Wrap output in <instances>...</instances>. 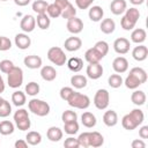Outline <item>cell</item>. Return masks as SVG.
I'll return each mask as SVG.
<instances>
[{
    "label": "cell",
    "mask_w": 148,
    "mask_h": 148,
    "mask_svg": "<svg viewBox=\"0 0 148 148\" xmlns=\"http://www.w3.org/2000/svg\"><path fill=\"white\" fill-rule=\"evenodd\" d=\"M39 90H40L39 84L37 82H35V81H31V82H29V83L25 84V91L24 92L27 95L34 97V96H36V95L39 94Z\"/></svg>",
    "instance_id": "38"
},
{
    "label": "cell",
    "mask_w": 148,
    "mask_h": 148,
    "mask_svg": "<svg viewBox=\"0 0 148 148\" xmlns=\"http://www.w3.org/2000/svg\"><path fill=\"white\" fill-rule=\"evenodd\" d=\"M5 88H6V86H5V81H3V77H2L1 74H0V95H1V92L5 91Z\"/></svg>",
    "instance_id": "56"
},
{
    "label": "cell",
    "mask_w": 148,
    "mask_h": 148,
    "mask_svg": "<svg viewBox=\"0 0 148 148\" xmlns=\"http://www.w3.org/2000/svg\"><path fill=\"white\" fill-rule=\"evenodd\" d=\"M64 147L65 148H79V141L74 136H68L67 139H65L64 141Z\"/></svg>",
    "instance_id": "49"
},
{
    "label": "cell",
    "mask_w": 148,
    "mask_h": 148,
    "mask_svg": "<svg viewBox=\"0 0 148 148\" xmlns=\"http://www.w3.org/2000/svg\"><path fill=\"white\" fill-rule=\"evenodd\" d=\"M147 38V32L142 28H136L131 34V40L135 44H142Z\"/></svg>",
    "instance_id": "26"
},
{
    "label": "cell",
    "mask_w": 148,
    "mask_h": 148,
    "mask_svg": "<svg viewBox=\"0 0 148 148\" xmlns=\"http://www.w3.org/2000/svg\"><path fill=\"white\" fill-rule=\"evenodd\" d=\"M131 146H132V148H145L146 143H145L143 139H135L132 141Z\"/></svg>",
    "instance_id": "51"
},
{
    "label": "cell",
    "mask_w": 148,
    "mask_h": 148,
    "mask_svg": "<svg viewBox=\"0 0 148 148\" xmlns=\"http://www.w3.org/2000/svg\"><path fill=\"white\" fill-rule=\"evenodd\" d=\"M40 76L44 81L51 82L57 77V71L53 66H43L40 68Z\"/></svg>",
    "instance_id": "21"
},
{
    "label": "cell",
    "mask_w": 148,
    "mask_h": 148,
    "mask_svg": "<svg viewBox=\"0 0 148 148\" xmlns=\"http://www.w3.org/2000/svg\"><path fill=\"white\" fill-rule=\"evenodd\" d=\"M88 16L92 22H99V21H102L103 16H104V10L101 6H90Z\"/></svg>",
    "instance_id": "23"
},
{
    "label": "cell",
    "mask_w": 148,
    "mask_h": 148,
    "mask_svg": "<svg viewBox=\"0 0 148 148\" xmlns=\"http://www.w3.org/2000/svg\"><path fill=\"white\" fill-rule=\"evenodd\" d=\"M2 101H3V98H2V97H1V96H0V104H1V103H2Z\"/></svg>",
    "instance_id": "58"
},
{
    "label": "cell",
    "mask_w": 148,
    "mask_h": 148,
    "mask_svg": "<svg viewBox=\"0 0 148 148\" xmlns=\"http://www.w3.org/2000/svg\"><path fill=\"white\" fill-rule=\"evenodd\" d=\"M28 109L30 112H32L34 114L38 116V117H45L50 113V104L43 99H38V98H31L28 102Z\"/></svg>",
    "instance_id": "4"
},
{
    "label": "cell",
    "mask_w": 148,
    "mask_h": 148,
    "mask_svg": "<svg viewBox=\"0 0 148 148\" xmlns=\"http://www.w3.org/2000/svg\"><path fill=\"white\" fill-rule=\"evenodd\" d=\"M64 132L61 128H59L58 126H51L47 131H46V136L50 141L52 142H58L62 139Z\"/></svg>",
    "instance_id": "24"
},
{
    "label": "cell",
    "mask_w": 148,
    "mask_h": 148,
    "mask_svg": "<svg viewBox=\"0 0 148 148\" xmlns=\"http://www.w3.org/2000/svg\"><path fill=\"white\" fill-rule=\"evenodd\" d=\"M61 120L62 123H71V121H75L77 120V113L73 110H65L61 114Z\"/></svg>",
    "instance_id": "42"
},
{
    "label": "cell",
    "mask_w": 148,
    "mask_h": 148,
    "mask_svg": "<svg viewBox=\"0 0 148 148\" xmlns=\"http://www.w3.org/2000/svg\"><path fill=\"white\" fill-rule=\"evenodd\" d=\"M103 143H104V138L99 132L97 131L89 132V147L98 148L103 146Z\"/></svg>",
    "instance_id": "25"
},
{
    "label": "cell",
    "mask_w": 148,
    "mask_h": 148,
    "mask_svg": "<svg viewBox=\"0 0 148 148\" xmlns=\"http://www.w3.org/2000/svg\"><path fill=\"white\" fill-rule=\"evenodd\" d=\"M67 103L72 108L80 109V110H86L90 105V98L87 95L81 94V92H77V91L74 90V92L67 99Z\"/></svg>",
    "instance_id": "6"
},
{
    "label": "cell",
    "mask_w": 148,
    "mask_h": 148,
    "mask_svg": "<svg viewBox=\"0 0 148 148\" xmlns=\"http://www.w3.org/2000/svg\"><path fill=\"white\" fill-rule=\"evenodd\" d=\"M127 9L126 0H112L110 3V10L113 15H121Z\"/></svg>",
    "instance_id": "19"
},
{
    "label": "cell",
    "mask_w": 148,
    "mask_h": 148,
    "mask_svg": "<svg viewBox=\"0 0 148 148\" xmlns=\"http://www.w3.org/2000/svg\"><path fill=\"white\" fill-rule=\"evenodd\" d=\"M0 1H8V0H0Z\"/></svg>",
    "instance_id": "59"
},
{
    "label": "cell",
    "mask_w": 148,
    "mask_h": 148,
    "mask_svg": "<svg viewBox=\"0 0 148 148\" xmlns=\"http://www.w3.org/2000/svg\"><path fill=\"white\" fill-rule=\"evenodd\" d=\"M147 81V72L142 67H133L131 68L128 75L124 80V84L127 89H138L139 86L146 83Z\"/></svg>",
    "instance_id": "1"
},
{
    "label": "cell",
    "mask_w": 148,
    "mask_h": 148,
    "mask_svg": "<svg viewBox=\"0 0 148 148\" xmlns=\"http://www.w3.org/2000/svg\"><path fill=\"white\" fill-rule=\"evenodd\" d=\"M14 43L17 46V49H20V50H27L31 45V39L28 36V34L20 32V34H16V36L14 38Z\"/></svg>",
    "instance_id": "14"
},
{
    "label": "cell",
    "mask_w": 148,
    "mask_h": 148,
    "mask_svg": "<svg viewBox=\"0 0 148 148\" xmlns=\"http://www.w3.org/2000/svg\"><path fill=\"white\" fill-rule=\"evenodd\" d=\"M47 59L56 66H64L67 61V57L64 50L59 46H52L47 50Z\"/></svg>",
    "instance_id": "7"
},
{
    "label": "cell",
    "mask_w": 148,
    "mask_h": 148,
    "mask_svg": "<svg viewBox=\"0 0 148 148\" xmlns=\"http://www.w3.org/2000/svg\"><path fill=\"white\" fill-rule=\"evenodd\" d=\"M94 0H75V6L79 9H88L92 5Z\"/></svg>",
    "instance_id": "50"
},
{
    "label": "cell",
    "mask_w": 148,
    "mask_h": 148,
    "mask_svg": "<svg viewBox=\"0 0 148 148\" xmlns=\"http://www.w3.org/2000/svg\"><path fill=\"white\" fill-rule=\"evenodd\" d=\"M66 64H67L68 69L74 73H77L83 68V60L79 57H72L71 59L66 61Z\"/></svg>",
    "instance_id": "27"
},
{
    "label": "cell",
    "mask_w": 148,
    "mask_h": 148,
    "mask_svg": "<svg viewBox=\"0 0 148 148\" xmlns=\"http://www.w3.org/2000/svg\"><path fill=\"white\" fill-rule=\"evenodd\" d=\"M47 6L49 3L45 1V0H35L32 2V10L37 14H44L46 13V9H47Z\"/></svg>",
    "instance_id": "37"
},
{
    "label": "cell",
    "mask_w": 148,
    "mask_h": 148,
    "mask_svg": "<svg viewBox=\"0 0 148 148\" xmlns=\"http://www.w3.org/2000/svg\"><path fill=\"white\" fill-rule=\"evenodd\" d=\"M73 92H74V89L72 87H62L60 89V91H59V95H60V98L62 101H66L67 102V99L71 97V95Z\"/></svg>",
    "instance_id": "47"
},
{
    "label": "cell",
    "mask_w": 148,
    "mask_h": 148,
    "mask_svg": "<svg viewBox=\"0 0 148 148\" xmlns=\"http://www.w3.org/2000/svg\"><path fill=\"white\" fill-rule=\"evenodd\" d=\"M99 29L103 34L105 35H110L116 29V22L112 20V18H104L102 20L101 22V25H99Z\"/></svg>",
    "instance_id": "30"
},
{
    "label": "cell",
    "mask_w": 148,
    "mask_h": 148,
    "mask_svg": "<svg viewBox=\"0 0 148 148\" xmlns=\"http://www.w3.org/2000/svg\"><path fill=\"white\" fill-rule=\"evenodd\" d=\"M132 57L136 61L146 60L147 57H148V49H147V46L143 45V44H138V46H135L132 50Z\"/></svg>",
    "instance_id": "18"
},
{
    "label": "cell",
    "mask_w": 148,
    "mask_h": 148,
    "mask_svg": "<svg viewBox=\"0 0 148 148\" xmlns=\"http://www.w3.org/2000/svg\"><path fill=\"white\" fill-rule=\"evenodd\" d=\"M145 120V113L141 109H133L130 113L121 118V126L127 131H133L139 127Z\"/></svg>",
    "instance_id": "2"
},
{
    "label": "cell",
    "mask_w": 148,
    "mask_h": 148,
    "mask_svg": "<svg viewBox=\"0 0 148 148\" xmlns=\"http://www.w3.org/2000/svg\"><path fill=\"white\" fill-rule=\"evenodd\" d=\"M60 16H61L62 18H66V20L76 16V9H75V7L69 2V3L61 10V15H60Z\"/></svg>",
    "instance_id": "40"
},
{
    "label": "cell",
    "mask_w": 148,
    "mask_h": 148,
    "mask_svg": "<svg viewBox=\"0 0 148 148\" xmlns=\"http://www.w3.org/2000/svg\"><path fill=\"white\" fill-rule=\"evenodd\" d=\"M14 66H15L14 62L12 60H9V59H3V60L0 61V71L2 73H5V74H8Z\"/></svg>",
    "instance_id": "45"
},
{
    "label": "cell",
    "mask_w": 148,
    "mask_h": 148,
    "mask_svg": "<svg viewBox=\"0 0 148 148\" xmlns=\"http://www.w3.org/2000/svg\"><path fill=\"white\" fill-rule=\"evenodd\" d=\"M130 2L132 5H134V6H140V5H142L145 2V0H130Z\"/></svg>",
    "instance_id": "57"
},
{
    "label": "cell",
    "mask_w": 148,
    "mask_h": 148,
    "mask_svg": "<svg viewBox=\"0 0 148 148\" xmlns=\"http://www.w3.org/2000/svg\"><path fill=\"white\" fill-rule=\"evenodd\" d=\"M81 123L84 127L87 128H92L96 126L97 124V119H96V116L89 111H86L81 114Z\"/></svg>",
    "instance_id": "22"
},
{
    "label": "cell",
    "mask_w": 148,
    "mask_h": 148,
    "mask_svg": "<svg viewBox=\"0 0 148 148\" xmlns=\"http://www.w3.org/2000/svg\"><path fill=\"white\" fill-rule=\"evenodd\" d=\"M139 136L141 139H148V126L143 125L139 128Z\"/></svg>",
    "instance_id": "52"
},
{
    "label": "cell",
    "mask_w": 148,
    "mask_h": 148,
    "mask_svg": "<svg viewBox=\"0 0 148 148\" xmlns=\"http://www.w3.org/2000/svg\"><path fill=\"white\" fill-rule=\"evenodd\" d=\"M20 28L23 32L25 34H29L31 31L35 30L36 28V17H34L32 15L30 14H27L22 17L21 22H20Z\"/></svg>",
    "instance_id": "11"
},
{
    "label": "cell",
    "mask_w": 148,
    "mask_h": 148,
    "mask_svg": "<svg viewBox=\"0 0 148 148\" xmlns=\"http://www.w3.org/2000/svg\"><path fill=\"white\" fill-rule=\"evenodd\" d=\"M64 46H65V50L68 51V52H75V51H79L82 46V40L80 37H76V36H72V37H68L65 43H64Z\"/></svg>",
    "instance_id": "15"
},
{
    "label": "cell",
    "mask_w": 148,
    "mask_h": 148,
    "mask_svg": "<svg viewBox=\"0 0 148 148\" xmlns=\"http://www.w3.org/2000/svg\"><path fill=\"white\" fill-rule=\"evenodd\" d=\"M10 113H12V105L7 99L3 98L2 103L0 104V117L1 118H6Z\"/></svg>",
    "instance_id": "43"
},
{
    "label": "cell",
    "mask_w": 148,
    "mask_h": 148,
    "mask_svg": "<svg viewBox=\"0 0 148 148\" xmlns=\"http://www.w3.org/2000/svg\"><path fill=\"white\" fill-rule=\"evenodd\" d=\"M110 104V94L106 89H98L94 96V105L98 110H105Z\"/></svg>",
    "instance_id": "9"
},
{
    "label": "cell",
    "mask_w": 148,
    "mask_h": 148,
    "mask_svg": "<svg viewBox=\"0 0 148 148\" xmlns=\"http://www.w3.org/2000/svg\"><path fill=\"white\" fill-rule=\"evenodd\" d=\"M25 141L30 146H37L42 142V134L36 131H30L25 135Z\"/></svg>",
    "instance_id": "34"
},
{
    "label": "cell",
    "mask_w": 148,
    "mask_h": 148,
    "mask_svg": "<svg viewBox=\"0 0 148 148\" xmlns=\"http://www.w3.org/2000/svg\"><path fill=\"white\" fill-rule=\"evenodd\" d=\"M12 102L15 106L17 108H21L27 102V94L21 91V90H16L12 94Z\"/></svg>",
    "instance_id": "32"
},
{
    "label": "cell",
    "mask_w": 148,
    "mask_h": 148,
    "mask_svg": "<svg viewBox=\"0 0 148 148\" xmlns=\"http://www.w3.org/2000/svg\"><path fill=\"white\" fill-rule=\"evenodd\" d=\"M112 68L116 73L123 74L128 69V61L125 57H117L112 61Z\"/></svg>",
    "instance_id": "17"
},
{
    "label": "cell",
    "mask_w": 148,
    "mask_h": 148,
    "mask_svg": "<svg viewBox=\"0 0 148 148\" xmlns=\"http://www.w3.org/2000/svg\"><path fill=\"white\" fill-rule=\"evenodd\" d=\"M36 24L38 25L39 29L47 30L50 28V24H51V18L49 17V15L46 13H44V14H37Z\"/></svg>",
    "instance_id": "33"
},
{
    "label": "cell",
    "mask_w": 148,
    "mask_h": 148,
    "mask_svg": "<svg viewBox=\"0 0 148 148\" xmlns=\"http://www.w3.org/2000/svg\"><path fill=\"white\" fill-rule=\"evenodd\" d=\"M87 83H88V80H87V76H84V75L74 74L71 77V84L75 89H82V88L87 87Z\"/></svg>",
    "instance_id": "28"
},
{
    "label": "cell",
    "mask_w": 148,
    "mask_h": 148,
    "mask_svg": "<svg viewBox=\"0 0 148 148\" xmlns=\"http://www.w3.org/2000/svg\"><path fill=\"white\" fill-rule=\"evenodd\" d=\"M12 47V40L6 36H0V51H8Z\"/></svg>",
    "instance_id": "48"
},
{
    "label": "cell",
    "mask_w": 148,
    "mask_h": 148,
    "mask_svg": "<svg viewBox=\"0 0 148 148\" xmlns=\"http://www.w3.org/2000/svg\"><path fill=\"white\" fill-rule=\"evenodd\" d=\"M15 131V126L9 120H2L0 121V134L1 135H10Z\"/></svg>",
    "instance_id": "35"
},
{
    "label": "cell",
    "mask_w": 148,
    "mask_h": 148,
    "mask_svg": "<svg viewBox=\"0 0 148 148\" xmlns=\"http://www.w3.org/2000/svg\"><path fill=\"white\" fill-rule=\"evenodd\" d=\"M7 82L9 88L13 89H17L18 87L22 86L23 83V71L21 67L14 66L12 68V71L7 74Z\"/></svg>",
    "instance_id": "8"
},
{
    "label": "cell",
    "mask_w": 148,
    "mask_h": 148,
    "mask_svg": "<svg viewBox=\"0 0 148 148\" xmlns=\"http://www.w3.org/2000/svg\"><path fill=\"white\" fill-rule=\"evenodd\" d=\"M76 139L79 141V146L80 147H83V148H88L89 147V132L81 133Z\"/></svg>",
    "instance_id": "46"
},
{
    "label": "cell",
    "mask_w": 148,
    "mask_h": 148,
    "mask_svg": "<svg viewBox=\"0 0 148 148\" xmlns=\"http://www.w3.org/2000/svg\"><path fill=\"white\" fill-rule=\"evenodd\" d=\"M46 14L49 15L50 18H57L61 15V9H59L54 3H49L47 9H46Z\"/></svg>",
    "instance_id": "44"
},
{
    "label": "cell",
    "mask_w": 148,
    "mask_h": 148,
    "mask_svg": "<svg viewBox=\"0 0 148 148\" xmlns=\"http://www.w3.org/2000/svg\"><path fill=\"white\" fill-rule=\"evenodd\" d=\"M103 58L108 54V52H109V44L105 42V40H98L94 46H92Z\"/></svg>",
    "instance_id": "41"
},
{
    "label": "cell",
    "mask_w": 148,
    "mask_h": 148,
    "mask_svg": "<svg viewBox=\"0 0 148 148\" xmlns=\"http://www.w3.org/2000/svg\"><path fill=\"white\" fill-rule=\"evenodd\" d=\"M13 119H14L15 126L20 131H28L31 126V120H30L28 110H25L23 108H18L15 111V113L13 116Z\"/></svg>",
    "instance_id": "5"
},
{
    "label": "cell",
    "mask_w": 148,
    "mask_h": 148,
    "mask_svg": "<svg viewBox=\"0 0 148 148\" xmlns=\"http://www.w3.org/2000/svg\"><path fill=\"white\" fill-rule=\"evenodd\" d=\"M23 64L25 67L30 68V69H37L40 68L43 65V60L39 56L36 54H31V56H25L23 59Z\"/></svg>",
    "instance_id": "16"
},
{
    "label": "cell",
    "mask_w": 148,
    "mask_h": 148,
    "mask_svg": "<svg viewBox=\"0 0 148 148\" xmlns=\"http://www.w3.org/2000/svg\"><path fill=\"white\" fill-rule=\"evenodd\" d=\"M84 59H86V61H87L88 64H94V62H99V61L103 59V57H102L94 47H90V49H88V50L86 51V53H84Z\"/></svg>",
    "instance_id": "31"
},
{
    "label": "cell",
    "mask_w": 148,
    "mask_h": 148,
    "mask_svg": "<svg viewBox=\"0 0 148 148\" xmlns=\"http://www.w3.org/2000/svg\"><path fill=\"white\" fill-rule=\"evenodd\" d=\"M131 49V42L125 37H119L113 42V50L118 54H126Z\"/></svg>",
    "instance_id": "12"
},
{
    "label": "cell",
    "mask_w": 148,
    "mask_h": 148,
    "mask_svg": "<svg viewBox=\"0 0 148 148\" xmlns=\"http://www.w3.org/2000/svg\"><path fill=\"white\" fill-rule=\"evenodd\" d=\"M59 9H64L68 3H69V0H54V2H53Z\"/></svg>",
    "instance_id": "53"
},
{
    "label": "cell",
    "mask_w": 148,
    "mask_h": 148,
    "mask_svg": "<svg viewBox=\"0 0 148 148\" xmlns=\"http://www.w3.org/2000/svg\"><path fill=\"white\" fill-rule=\"evenodd\" d=\"M103 66L99 62H94V64H89L86 68V74L89 79L91 80H98L102 75H103Z\"/></svg>",
    "instance_id": "10"
},
{
    "label": "cell",
    "mask_w": 148,
    "mask_h": 148,
    "mask_svg": "<svg viewBox=\"0 0 148 148\" xmlns=\"http://www.w3.org/2000/svg\"><path fill=\"white\" fill-rule=\"evenodd\" d=\"M14 147H15V148H27V147H28V142H27L25 140L20 139V140H16V141H15Z\"/></svg>",
    "instance_id": "54"
},
{
    "label": "cell",
    "mask_w": 148,
    "mask_h": 148,
    "mask_svg": "<svg viewBox=\"0 0 148 148\" xmlns=\"http://www.w3.org/2000/svg\"><path fill=\"white\" fill-rule=\"evenodd\" d=\"M139 18H140L139 9L136 7H130L128 9L125 10V14L120 20V25L124 30H127V31L133 30Z\"/></svg>",
    "instance_id": "3"
},
{
    "label": "cell",
    "mask_w": 148,
    "mask_h": 148,
    "mask_svg": "<svg viewBox=\"0 0 148 148\" xmlns=\"http://www.w3.org/2000/svg\"><path fill=\"white\" fill-rule=\"evenodd\" d=\"M103 123L108 127H113L118 124V114L114 110H108L103 114Z\"/></svg>",
    "instance_id": "20"
},
{
    "label": "cell",
    "mask_w": 148,
    "mask_h": 148,
    "mask_svg": "<svg viewBox=\"0 0 148 148\" xmlns=\"http://www.w3.org/2000/svg\"><path fill=\"white\" fill-rule=\"evenodd\" d=\"M66 28H67V30H68L71 34L77 35V34H80V32L83 30V21H82L81 18L74 16V17L67 20Z\"/></svg>",
    "instance_id": "13"
},
{
    "label": "cell",
    "mask_w": 148,
    "mask_h": 148,
    "mask_svg": "<svg viewBox=\"0 0 148 148\" xmlns=\"http://www.w3.org/2000/svg\"><path fill=\"white\" fill-rule=\"evenodd\" d=\"M108 83H109V86H110L111 88L117 89V88H119L121 84H124V80H123V77H121L120 74L116 73V74H111V75L109 76Z\"/></svg>",
    "instance_id": "36"
},
{
    "label": "cell",
    "mask_w": 148,
    "mask_h": 148,
    "mask_svg": "<svg viewBox=\"0 0 148 148\" xmlns=\"http://www.w3.org/2000/svg\"><path fill=\"white\" fill-rule=\"evenodd\" d=\"M146 99H147V96L145 94L143 90H138V89H134V91L132 92L131 95V101L134 105L136 106H141L146 103Z\"/></svg>",
    "instance_id": "29"
},
{
    "label": "cell",
    "mask_w": 148,
    "mask_h": 148,
    "mask_svg": "<svg viewBox=\"0 0 148 148\" xmlns=\"http://www.w3.org/2000/svg\"><path fill=\"white\" fill-rule=\"evenodd\" d=\"M31 0H14V3L18 7H24V6H28L30 3Z\"/></svg>",
    "instance_id": "55"
},
{
    "label": "cell",
    "mask_w": 148,
    "mask_h": 148,
    "mask_svg": "<svg viewBox=\"0 0 148 148\" xmlns=\"http://www.w3.org/2000/svg\"><path fill=\"white\" fill-rule=\"evenodd\" d=\"M79 128H80V126H79L77 120L71 121V123H65V124H64V131H65V133L68 134V135H74V134H76V133L79 132Z\"/></svg>",
    "instance_id": "39"
}]
</instances>
